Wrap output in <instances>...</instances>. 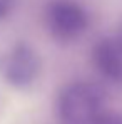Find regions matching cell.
Listing matches in <instances>:
<instances>
[{
	"label": "cell",
	"instance_id": "6da1fadb",
	"mask_svg": "<svg viewBox=\"0 0 122 124\" xmlns=\"http://www.w3.org/2000/svg\"><path fill=\"white\" fill-rule=\"evenodd\" d=\"M105 91L89 81H74L64 85L55 101L60 124H95L105 111Z\"/></svg>",
	"mask_w": 122,
	"mask_h": 124
},
{
	"label": "cell",
	"instance_id": "7a4b0ae2",
	"mask_svg": "<svg viewBox=\"0 0 122 124\" xmlns=\"http://www.w3.org/2000/svg\"><path fill=\"white\" fill-rule=\"evenodd\" d=\"M89 14L77 0H49L43 7V25L57 42L79 40L89 29Z\"/></svg>",
	"mask_w": 122,
	"mask_h": 124
},
{
	"label": "cell",
	"instance_id": "3957f363",
	"mask_svg": "<svg viewBox=\"0 0 122 124\" xmlns=\"http://www.w3.org/2000/svg\"><path fill=\"white\" fill-rule=\"evenodd\" d=\"M42 72L40 54L29 42H15L0 55V76L17 91L30 89Z\"/></svg>",
	"mask_w": 122,
	"mask_h": 124
},
{
	"label": "cell",
	"instance_id": "277c9868",
	"mask_svg": "<svg viewBox=\"0 0 122 124\" xmlns=\"http://www.w3.org/2000/svg\"><path fill=\"white\" fill-rule=\"evenodd\" d=\"M90 57L95 70L105 81L122 85V30L97 40Z\"/></svg>",
	"mask_w": 122,
	"mask_h": 124
},
{
	"label": "cell",
	"instance_id": "5b68a950",
	"mask_svg": "<svg viewBox=\"0 0 122 124\" xmlns=\"http://www.w3.org/2000/svg\"><path fill=\"white\" fill-rule=\"evenodd\" d=\"M95 124H122V112L121 111H104Z\"/></svg>",
	"mask_w": 122,
	"mask_h": 124
},
{
	"label": "cell",
	"instance_id": "8992f818",
	"mask_svg": "<svg viewBox=\"0 0 122 124\" xmlns=\"http://www.w3.org/2000/svg\"><path fill=\"white\" fill-rule=\"evenodd\" d=\"M15 5H17V0H0V20L12 15Z\"/></svg>",
	"mask_w": 122,
	"mask_h": 124
}]
</instances>
